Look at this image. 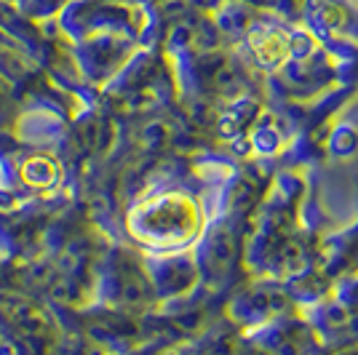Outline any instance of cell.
Masks as SVG:
<instances>
[{
    "label": "cell",
    "mask_w": 358,
    "mask_h": 355,
    "mask_svg": "<svg viewBox=\"0 0 358 355\" xmlns=\"http://www.w3.org/2000/svg\"><path fill=\"white\" fill-rule=\"evenodd\" d=\"M254 51L265 64H275L284 57V38L278 32H265V38H254Z\"/></svg>",
    "instance_id": "1"
}]
</instances>
